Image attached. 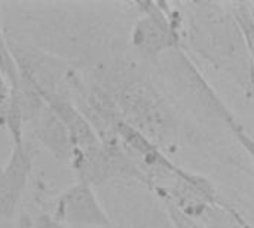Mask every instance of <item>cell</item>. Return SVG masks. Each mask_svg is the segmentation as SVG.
<instances>
[{"instance_id":"6","label":"cell","mask_w":254,"mask_h":228,"mask_svg":"<svg viewBox=\"0 0 254 228\" xmlns=\"http://www.w3.org/2000/svg\"><path fill=\"white\" fill-rule=\"evenodd\" d=\"M0 72L10 84V88H16L19 84L18 67L9 48V39L3 34L0 27Z\"/></svg>"},{"instance_id":"2","label":"cell","mask_w":254,"mask_h":228,"mask_svg":"<svg viewBox=\"0 0 254 228\" xmlns=\"http://www.w3.org/2000/svg\"><path fill=\"white\" fill-rule=\"evenodd\" d=\"M34 152L27 140L12 145L7 163L0 167V223L9 221L18 211L33 172Z\"/></svg>"},{"instance_id":"9","label":"cell","mask_w":254,"mask_h":228,"mask_svg":"<svg viewBox=\"0 0 254 228\" xmlns=\"http://www.w3.org/2000/svg\"><path fill=\"white\" fill-rule=\"evenodd\" d=\"M31 228H70L64 224H61L60 221H57L52 215L49 214H40L34 223H33V227Z\"/></svg>"},{"instance_id":"4","label":"cell","mask_w":254,"mask_h":228,"mask_svg":"<svg viewBox=\"0 0 254 228\" xmlns=\"http://www.w3.org/2000/svg\"><path fill=\"white\" fill-rule=\"evenodd\" d=\"M30 125L33 127V134L36 140L57 161L70 164L73 157V145L70 134L48 105L43 106V109L37 114V116Z\"/></svg>"},{"instance_id":"10","label":"cell","mask_w":254,"mask_h":228,"mask_svg":"<svg viewBox=\"0 0 254 228\" xmlns=\"http://www.w3.org/2000/svg\"><path fill=\"white\" fill-rule=\"evenodd\" d=\"M104 228H112V227H104Z\"/></svg>"},{"instance_id":"8","label":"cell","mask_w":254,"mask_h":228,"mask_svg":"<svg viewBox=\"0 0 254 228\" xmlns=\"http://www.w3.org/2000/svg\"><path fill=\"white\" fill-rule=\"evenodd\" d=\"M232 130H234V133H235V136H237V139L240 140V143L244 146V149L250 154V157L253 158L254 161V140L244 131V128H241L240 125H237V124H234L232 125Z\"/></svg>"},{"instance_id":"7","label":"cell","mask_w":254,"mask_h":228,"mask_svg":"<svg viewBox=\"0 0 254 228\" xmlns=\"http://www.w3.org/2000/svg\"><path fill=\"white\" fill-rule=\"evenodd\" d=\"M10 99V84L0 72V119L3 118Z\"/></svg>"},{"instance_id":"5","label":"cell","mask_w":254,"mask_h":228,"mask_svg":"<svg viewBox=\"0 0 254 228\" xmlns=\"http://www.w3.org/2000/svg\"><path fill=\"white\" fill-rule=\"evenodd\" d=\"M177 40V33L161 10H147L132 31V43L144 54L153 55L171 48Z\"/></svg>"},{"instance_id":"3","label":"cell","mask_w":254,"mask_h":228,"mask_svg":"<svg viewBox=\"0 0 254 228\" xmlns=\"http://www.w3.org/2000/svg\"><path fill=\"white\" fill-rule=\"evenodd\" d=\"M45 103L55 112V115L60 118L65 130L68 131L73 145V152L86 151L101 145V139L98 137L91 122L64 93L48 96L45 99Z\"/></svg>"},{"instance_id":"1","label":"cell","mask_w":254,"mask_h":228,"mask_svg":"<svg viewBox=\"0 0 254 228\" xmlns=\"http://www.w3.org/2000/svg\"><path fill=\"white\" fill-rule=\"evenodd\" d=\"M51 215L67 227H112V223L97 200L92 187L80 181L60 194Z\"/></svg>"}]
</instances>
